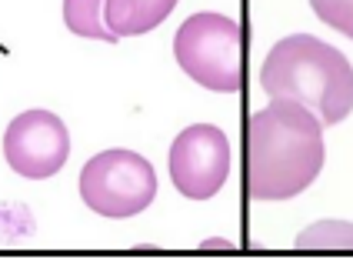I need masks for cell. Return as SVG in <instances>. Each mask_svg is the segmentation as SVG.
<instances>
[{
  "instance_id": "6",
  "label": "cell",
  "mask_w": 353,
  "mask_h": 260,
  "mask_svg": "<svg viewBox=\"0 0 353 260\" xmlns=\"http://www.w3.org/2000/svg\"><path fill=\"white\" fill-rule=\"evenodd\" d=\"M3 157L27 180L54 177L70 157V134L50 110H23L3 134Z\"/></svg>"
},
{
  "instance_id": "8",
  "label": "cell",
  "mask_w": 353,
  "mask_h": 260,
  "mask_svg": "<svg viewBox=\"0 0 353 260\" xmlns=\"http://www.w3.org/2000/svg\"><path fill=\"white\" fill-rule=\"evenodd\" d=\"M103 3L107 0H63V23H67V30L77 34V37L107 40V43L120 40L107 27V20H103Z\"/></svg>"
},
{
  "instance_id": "2",
  "label": "cell",
  "mask_w": 353,
  "mask_h": 260,
  "mask_svg": "<svg viewBox=\"0 0 353 260\" xmlns=\"http://www.w3.org/2000/svg\"><path fill=\"white\" fill-rule=\"evenodd\" d=\"M260 87L274 100H294L314 110L323 127L353 110V67L334 43L294 34L274 43L260 67Z\"/></svg>"
},
{
  "instance_id": "3",
  "label": "cell",
  "mask_w": 353,
  "mask_h": 260,
  "mask_svg": "<svg viewBox=\"0 0 353 260\" xmlns=\"http://www.w3.org/2000/svg\"><path fill=\"white\" fill-rule=\"evenodd\" d=\"M180 70L207 90L234 94L243 87V27L223 14H194L174 37Z\"/></svg>"
},
{
  "instance_id": "10",
  "label": "cell",
  "mask_w": 353,
  "mask_h": 260,
  "mask_svg": "<svg viewBox=\"0 0 353 260\" xmlns=\"http://www.w3.org/2000/svg\"><path fill=\"white\" fill-rule=\"evenodd\" d=\"M310 7L327 27L353 40V0H310Z\"/></svg>"
},
{
  "instance_id": "1",
  "label": "cell",
  "mask_w": 353,
  "mask_h": 260,
  "mask_svg": "<svg viewBox=\"0 0 353 260\" xmlns=\"http://www.w3.org/2000/svg\"><path fill=\"white\" fill-rule=\"evenodd\" d=\"M323 123L294 100H270L247 123V194L250 200H290L323 170Z\"/></svg>"
},
{
  "instance_id": "9",
  "label": "cell",
  "mask_w": 353,
  "mask_h": 260,
  "mask_svg": "<svg viewBox=\"0 0 353 260\" xmlns=\"http://www.w3.org/2000/svg\"><path fill=\"white\" fill-rule=\"evenodd\" d=\"M300 250H353V223L347 220H320L300 230Z\"/></svg>"
},
{
  "instance_id": "5",
  "label": "cell",
  "mask_w": 353,
  "mask_h": 260,
  "mask_svg": "<svg viewBox=\"0 0 353 260\" xmlns=\"http://www.w3.org/2000/svg\"><path fill=\"white\" fill-rule=\"evenodd\" d=\"M230 174V140L214 123L180 130L170 147V180L190 200H210Z\"/></svg>"
},
{
  "instance_id": "4",
  "label": "cell",
  "mask_w": 353,
  "mask_h": 260,
  "mask_svg": "<svg viewBox=\"0 0 353 260\" xmlns=\"http://www.w3.org/2000/svg\"><path fill=\"white\" fill-rule=\"evenodd\" d=\"M80 200L100 217H134L157 197V174L150 160L134 150H103L80 170Z\"/></svg>"
},
{
  "instance_id": "7",
  "label": "cell",
  "mask_w": 353,
  "mask_h": 260,
  "mask_svg": "<svg viewBox=\"0 0 353 260\" xmlns=\"http://www.w3.org/2000/svg\"><path fill=\"white\" fill-rule=\"evenodd\" d=\"M176 0H107L103 3V20L117 37H137L160 27L174 14Z\"/></svg>"
}]
</instances>
